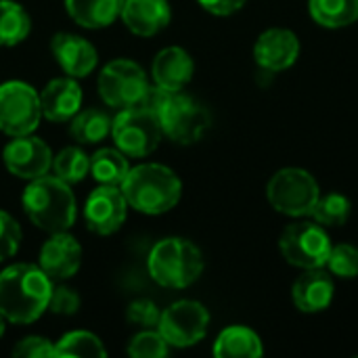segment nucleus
I'll use <instances>...</instances> for the list:
<instances>
[{"mask_svg": "<svg viewBox=\"0 0 358 358\" xmlns=\"http://www.w3.org/2000/svg\"><path fill=\"white\" fill-rule=\"evenodd\" d=\"M31 29L29 15L19 2L0 0V46H15L27 38Z\"/></svg>", "mask_w": 358, "mask_h": 358, "instance_id": "25", "label": "nucleus"}, {"mask_svg": "<svg viewBox=\"0 0 358 358\" xmlns=\"http://www.w3.org/2000/svg\"><path fill=\"white\" fill-rule=\"evenodd\" d=\"M42 117L40 94L25 82L0 86V130L8 136L31 134Z\"/></svg>", "mask_w": 358, "mask_h": 358, "instance_id": "9", "label": "nucleus"}, {"mask_svg": "<svg viewBox=\"0 0 358 358\" xmlns=\"http://www.w3.org/2000/svg\"><path fill=\"white\" fill-rule=\"evenodd\" d=\"M23 210L27 218L46 233H61L73 227L78 210L69 185L57 176L34 178L23 191Z\"/></svg>", "mask_w": 358, "mask_h": 358, "instance_id": "3", "label": "nucleus"}, {"mask_svg": "<svg viewBox=\"0 0 358 358\" xmlns=\"http://www.w3.org/2000/svg\"><path fill=\"white\" fill-rule=\"evenodd\" d=\"M193 59L180 46H168L153 59V80L168 92H180L193 78Z\"/></svg>", "mask_w": 358, "mask_h": 358, "instance_id": "17", "label": "nucleus"}, {"mask_svg": "<svg viewBox=\"0 0 358 358\" xmlns=\"http://www.w3.org/2000/svg\"><path fill=\"white\" fill-rule=\"evenodd\" d=\"M13 357L21 358H50L55 357V346L38 336L25 338L21 340L15 348H13Z\"/></svg>", "mask_w": 358, "mask_h": 358, "instance_id": "34", "label": "nucleus"}, {"mask_svg": "<svg viewBox=\"0 0 358 358\" xmlns=\"http://www.w3.org/2000/svg\"><path fill=\"white\" fill-rule=\"evenodd\" d=\"M42 115L50 122H67L82 107V88L73 78H57L48 82L40 94Z\"/></svg>", "mask_w": 358, "mask_h": 358, "instance_id": "18", "label": "nucleus"}, {"mask_svg": "<svg viewBox=\"0 0 358 358\" xmlns=\"http://www.w3.org/2000/svg\"><path fill=\"white\" fill-rule=\"evenodd\" d=\"M82 264V248L76 237L67 231L52 233V237L42 245L40 252V268L50 279H69L78 273Z\"/></svg>", "mask_w": 358, "mask_h": 358, "instance_id": "15", "label": "nucleus"}, {"mask_svg": "<svg viewBox=\"0 0 358 358\" xmlns=\"http://www.w3.org/2000/svg\"><path fill=\"white\" fill-rule=\"evenodd\" d=\"M208 325L210 315L203 304L193 300H180L162 313L157 331L168 342V346L187 348L195 346L206 338Z\"/></svg>", "mask_w": 358, "mask_h": 358, "instance_id": "11", "label": "nucleus"}, {"mask_svg": "<svg viewBox=\"0 0 358 358\" xmlns=\"http://www.w3.org/2000/svg\"><path fill=\"white\" fill-rule=\"evenodd\" d=\"M52 170L57 178L73 185L90 172V157L78 147H67L57 157H52Z\"/></svg>", "mask_w": 358, "mask_h": 358, "instance_id": "28", "label": "nucleus"}, {"mask_svg": "<svg viewBox=\"0 0 358 358\" xmlns=\"http://www.w3.org/2000/svg\"><path fill=\"white\" fill-rule=\"evenodd\" d=\"M168 0H124L122 19L136 36H155L170 23Z\"/></svg>", "mask_w": 358, "mask_h": 358, "instance_id": "19", "label": "nucleus"}, {"mask_svg": "<svg viewBox=\"0 0 358 358\" xmlns=\"http://www.w3.org/2000/svg\"><path fill=\"white\" fill-rule=\"evenodd\" d=\"M55 357H107V350L103 348L101 340L88 331H71L63 336L55 346Z\"/></svg>", "mask_w": 358, "mask_h": 358, "instance_id": "27", "label": "nucleus"}, {"mask_svg": "<svg viewBox=\"0 0 358 358\" xmlns=\"http://www.w3.org/2000/svg\"><path fill=\"white\" fill-rule=\"evenodd\" d=\"M327 266L334 275L344 277V279H352L358 275V248L350 243H340L336 248H331L329 258H327Z\"/></svg>", "mask_w": 358, "mask_h": 358, "instance_id": "30", "label": "nucleus"}, {"mask_svg": "<svg viewBox=\"0 0 358 358\" xmlns=\"http://www.w3.org/2000/svg\"><path fill=\"white\" fill-rule=\"evenodd\" d=\"M4 166L8 168L10 174L17 178H40L48 174L52 166V153L50 147L31 134L25 136H13V141L4 147Z\"/></svg>", "mask_w": 358, "mask_h": 358, "instance_id": "12", "label": "nucleus"}, {"mask_svg": "<svg viewBox=\"0 0 358 358\" xmlns=\"http://www.w3.org/2000/svg\"><path fill=\"white\" fill-rule=\"evenodd\" d=\"M262 352L260 336L241 325L224 329L214 344V355L218 358H258Z\"/></svg>", "mask_w": 358, "mask_h": 358, "instance_id": "22", "label": "nucleus"}, {"mask_svg": "<svg viewBox=\"0 0 358 358\" xmlns=\"http://www.w3.org/2000/svg\"><path fill=\"white\" fill-rule=\"evenodd\" d=\"M147 268L151 279L162 287L185 289L203 273V256L191 241L170 237L153 245Z\"/></svg>", "mask_w": 358, "mask_h": 358, "instance_id": "4", "label": "nucleus"}, {"mask_svg": "<svg viewBox=\"0 0 358 358\" xmlns=\"http://www.w3.org/2000/svg\"><path fill=\"white\" fill-rule=\"evenodd\" d=\"M300 55V40L289 29H268L264 31L254 46L256 63L266 71H283L296 63Z\"/></svg>", "mask_w": 358, "mask_h": 358, "instance_id": "14", "label": "nucleus"}, {"mask_svg": "<svg viewBox=\"0 0 358 358\" xmlns=\"http://www.w3.org/2000/svg\"><path fill=\"white\" fill-rule=\"evenodd\" d=\"M279 248L289 264L310 271L327 266L331 239L319 222H294L283 231Z\"/></svg>", "mask_w": 358, "mask_h": 358, "instance_id": "7", "label": "nucleus"}, {"mask_svg": "<svg viewBox=\"0 0 358 358\" xmlns=\"http://www.w3.org/2000/svg\"><path fill=\"white\" fill-rule=\"evenodd\" d=\"M21 243V229L10 214L0 210V262L13 258Z\"/></svg>", "mask_w": 358, "mask_h": 358, "instance_id": "32", "label": "nucleus"}, {"mask_svg": "<svg viewBox=\"0 0 358 358\" xmlns=\"http://www.w3.org/2000/svg\"><path fill=\"white\" fill-rule=\"evenodd\" d=\"M4 336V317L0 315V338Z\"/></svg>", "mask_w": 358, "mask_h": 358, "instance_id": "37", "label": "nucleus"}, {"mask_svg": "<svg viewBox=\"0 0 358 358\" xmlns=\"http://www.w3.org/2000/svg\"><path fill=\"white\" fill-rule=\"evenodd\" d=\"M292 300L302 313H321L334 300V281L323 268L306 271L292 287Z\"/></svg>", "mask_w": 358, "mask_h": 358, "instance_id": "20", "label": "nucleus"}, {"mask_svg": "<svg viewBox=\"0 0 358 358\" xmlns=\"http://www.w3.org/2000/svg\"><path fill=\"white\" fill-rule=\"evenodd\" d=\"M128 170V159L120 149H101L90 157V174L101 185L120 187Z\"/></svg>", "mask_w": 358, "mask_h": 358, "instance_id": "24", "label": "nucleus"}, {"mask_svg": "<svg viewBox=\"0 0 358 358\" xmlns=\"http://www.w3.org/2000/svg\"><path fill=\"white\" fill-rule=\"evenodd\" d=\"M48 308L55 315H73L80 308V296L69 287H57L50 294Z\"/></svg>", "mask_w": 358, "mask_h": 358, "instance_id": "35", "label": "nucleus"}, {"mask_svg": "<svg viewBox=\"0 0 358 358\" xmlns=\"http://www.w3.org/2000/svg\"><path fill=\"white\" fill-rule=\"evenodd\" d=\"M199 4L214 15H231L239 10L245 4V0H199Z\"/></svg>", "mask_w": 358, "mask_h": 358, "instance_id": "36", "label": "nucleus"}, {"mask_svg": "<svg viewBox=\"0 0 358 358\" xmlns=\"http://www.w3.org/2000/svg\"><path fill=\"white\" fill-rule=\"evenodd\" d=\"M124 0H65L69 17L88 29L111 25L122 15Z\"/></svg>", "mask_w": 358, "mask_h": 358, "instance_id": "21", "label": "nucleus"}, {"mask_svg": "<svg viewBox=\"0 0 358 358\" xmlns=\"http://www.w3.org/2000/svg\"><path fill=\"white\" fill-rule=\"evenodd\" d=\"M120 189L128 206L149 216L170 212L182 193L180 178L162 164H141L130 168Z\"/></svg>", "mask_w": 358, "mask_h": 358, "instance_id": "2", "label": "nucleus"}, {"mask_svg": "<svg viewBox=\"0 0 358 358\" xmlns=\"http://www.w3.org/2000/svg\"><path fill=\"white\" fill-rule=\"evenodd\" d=\"M126 317H128L130 323L151 329V327H157L162 313L157 310V306H155L151 300H136V302H132V304L128 306Z\"/></svg>", "mask_w": 358, "mask_h": 358, "instance_id": "33", "label": "nucleus"}, {"mask_svg": "<svg viewBox=\"0 0 358 358\" xmlns=\"http://www.w3.org/2000/svg\"><path fill=\"white\" fill-rule=\"evenodd\" d=\"M50 46H52V52H55L61 69L69 78H86L88 73L94 71V67L99 63L96 48L82 36L61 31L52 38Z\"/></svg>", "mask_w": 358, "mask_h": 358, "instance_id": "16", "label": "nucleus"}, {"mask_svg": "<svg viewBox=\"0 0 358 358\" xmlns=\"http://www.w3.org/2000/svg\"><path fill=\"white\" fill-rule=\"evenodd\" d=\"M128 214V201L122 189L111 185H101L94 189L84 206V218L92 233L111 235L122 229Z\"/></svg>", "mask_w": 358, "mask_h": 358, "instance_id": "13", "label": "nucleus"}, {"mask_svg": "<svg viewBox=\"0 0 358 358\" xmlns=\"http://www.w3.org/2000/svg\"><path fill=\"white\" fill-rule=\"evenodd\" d=\"M149 88L147 73L141 65L128 59L111 61L99 76V94L109 107H132Z\"/></svg>", "mask_w": 358, "mask_h": 358, "instance_id": "10", "label": "nucleus"}, {"mask_svg": "<svg viewBox=\"0 0 358 358\" xmlns=\"http://www.w3.org/2000/svg\"><path fill=\"white\" fill-rule=\"evenodd\" d=\"M308 8L323 27H346L358 19V0H310Z\"/></svg>", "mask_w": 358, "mask_h": 358, "instance_id": "23", "label": "nucleus"}, {"mask_svg": "<svg viewBox=\"0 0 358 358\" xmlns=\"http://www.w3.org/2000/svg\"><path fill=\"white\" fill-rule=\"evenodd\" d=\"M310 216L321 227H342L350 216V201L340 193H329L317 199Z\"/></svg>", "mask_w": 358, "mask_h": 358, "instance_id": "29", "label": "nucleus"}, {"mask_svg": "<svg viewBox=\"0 0 358 358\" xmlns=\"http://www.w3.org/2000/svg\"><path fill=\"white\" fill-rule=\"evenodd\" d=\"M128 355L134 358H162L168 355V342L159 331H143L130 340Z\"/></svg>", "mask_w": 358, "mask_h": 358, "instance_id": "31", "label": "nucleus"}, {"mask_svg": "<svg viewBox=\"0 0 358 358\" xmlns=\"http://www.w3.org/2000/svg\"><path fill=\"white\" fill-rule=\"evenodd\" d=\"M69 130L80 145H94L111 132V117L101 109H84L73 115Z\"/></svg>", "mask_w": 358, "mask_h": 358, "instance_id": "26", "label": "nucleus"}, {"mask_svg": "<svg viewBox=\"0 0 358 358\" xmlns=\"http://www.w3.org/2000/svg\"><path fill=\"white\" fill-rule=\"evenodd\" d=\"M266 195L271 206L287 216H306L313 212L317 199L321 197L315 176L302 168H283L279 170L268 187Z\"/></svg>", "mask_w": 358, "mask_h": 358, "instance_id": "6", "label": "nucleus"}, {"mask_svg": "<svg viewBox=\"0 0 358 358\" xmlns=\"http://www.w3.org/2000/svg\"><path fill=\"white\" fill-rule=\"evenodd\" d=\"M162 124L153 111L143 107H124L111 120V136L117 149L128 157H145L162 141Z\"/></svg>", "mask_w": 358, "mask_h": 358, "instance_id": "5", "label": "nucleus"}, {"mask_svg": "<svg viewBox=\"0 0 358 358\" xmlns=\"http://www.w3.org/2000/svg\"><path fill=\"white\" fill-rule=\"evenodd\" d=\"M52 279L34 264H13L0 273V315L17 325L34 323L48 308Z\"/></svg>", "mask_w": 358, "mask_h": 358, "instance_id": "1", "label": "nucleus"}, {"mask_svg": "<svg viewBox=\"0 0 358 358\" xmlns=\"http://www.w3.org/2000/svg\"><path fill=\"white\" fill-rule=\"evenodd\" d=\"M157 117L162 124V132L178 145L197 143L212 124L208 109L180 92H170Z\"/></svg>", "mask_w": 358, "mask_h": 358, "instance_id": "8", "label": "nucleus"}]
</instances>
